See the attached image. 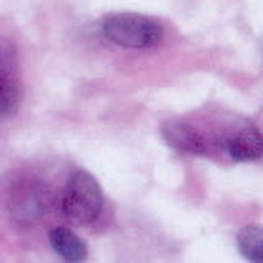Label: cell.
Instances as JSON below:
<instances>
[{
  "mask_svg": "<svg viewBox=\"0 0 263 263\" xmlns=\"http://www.w3.org/2000/svg\"><path fill=\"white\" fill-rule=\"evenodd\" d=\"M63 216L76 226H88L101 216L103 208V191L98 181L85 173V171H76L65 188H63V198H61Z\"/></svg>",
  "mask_w": 263,
  "mask_h": 263,
  "instance_id": "cell-1",
  "label": "cell"
},
{
  "mask_svg": "<svg viewBox=\"0 0 263 263\" xmlns=\"http://www.w3.org/2000/svg\"><path fill=\"white\" fill-rule=\"evenodd\" d=\"M238 251L246 261L263 263V228H243L238 233Z\"/></svg>",
  "mask_w": 263,
  "mask_h": 263,
  "instance_id": "cell-8",
  "label": "cell"
},
{
  "mask_svg": "<svg viewBox=\"0 0 263 263\" xmlns=\"http://www.w3.org/2000/svg\"><path fill=\"white\" fill-rule=\"evenodd\" d=\"M50 208V191L41 181H21L8 196V211L13 221L35 223Z\"/></svg>",
  "mask_w": 263,
  "mask_h": 263,
  "instance_id": "cell-3",
  "label": "cell"
},
{
  "mask_svg": "<svg viewBox=\"0 0 263 263\" xmlns=\"http://www.w3.org/2000/svg\"><path fill=\"white\" fill-rule=\"evenodd\" d=\"M103 35L123 48L143 50L163 41V25L153 18L136 15V13H116L103 21Z\"/></svg>",
  "mask_w": 263,
  "mask_h": 263,
  "instance_id": "cell-2",
  "label": "cell"
},
{
  "mask_svg": "<svg viewBox=\"0 0 263 263\" xmlns=\"http://www.w3.org/2000/svg\"><path fill=\"white\" fill-rule=\"evenodd\" d=\"M50 246H53V251L61 256L63 261L78 263L88 256L85 243H83L76 233H70L68 228H53V231H50Z\"/></svg>",
  "mask_w": 263,
  "mask_h": 263,
  "instance_id": "cell-7",
  "label": "cell"
},
{
  "mask_svg": "<svg viewBox=\"0 0 263 263\" xmlns=\"http://www.w3.org/2000/svg\"><path fill=\"white\" fill-rule=\"evenodd\" d=\"M163 133V141L168 145H173L176 151H183V153H198V156H205L211 151L208 141L203 138L201 133L185 123H163L161 128Z\"/></svg>",
  "mask_w": 263,
  "mask_h": 263,
  "instance_id": "cell-5",
  "label": "cell"
},
{
  "mask_svg": "<svg viewBox=\"0 0 263 263\" xmlns=\"http://www.w3.org/2000/svg\"><path fill=\"white\" fill-rule=\"evenodd\" d=\"M18 103H21V83H18L15 55L8 43L0 41V121L10 118Z\"/></svg>",
  "mask_w": 263,
  "mask_h": 263,
  "instance_id": "cell-4",
  "label": "cell"
},
{
  "mask_svg": "<svg viewBox=\"0 0 263 263\" xmlns=\"http://www.w3.org/2000/svg\"><path fill=\"white\" fill-rule=\"evenodd\" d=\"M228 153L233 161H256L263 156V136L258 128L246 125L241 128L231 141H228Z\"/></svg>",
  "mask_w": 263,
  "mask_h": 263,
  "instance_id": "cell-6",
  "label": "cell"
}]
</instances>
